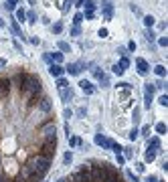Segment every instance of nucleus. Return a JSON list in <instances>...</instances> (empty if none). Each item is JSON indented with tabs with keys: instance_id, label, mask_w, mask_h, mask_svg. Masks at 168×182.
Here are the masks:
<instances>
[{
	"instance_id": "f257e3e1",
	"label": "nucleus",
	"mask_w": 168,
	"mask_h": 182,
	"mask_svg": "<svg viewBox=\"0 0 168 182\" xmlns=\"http://www.w3.org/2000/svg\"><path fill=\"white\" fill-rule=\"evenodd\" d=\"M20 89L28 95H37V93H40V81L37 77H33V75H27V79H24Z\"/></svg>"
},
{
	"instance_id": "f03ea898",
	"label": "nucleus",
	"mask_w": 168,
	"mask_h": 182,
	"mask_svg": "<svg viewBox=\"0 0 168 182\" xmlns=\"http://www.w3.org/2000/svg\"><path fill=\"white\" fill-rule=\"evenodd\" d=\"M43 158H47V160H51V156H55V142H45V146L40 148V152H39Z\"/></svg>"
},
{
	"instance_id": "7ed1b4c3",
	"label": "nucleus",
	"mask_w": 168,
	"mask_h": 182,
	"mask_svg": "<svg viewBox=\"0 0 168 182\" xmlns=\"http://www.w3.org/2000/svg\"><path fill=\"white\" fill-rule=\"evenodd\" d=\"M154 83H146L144 85V105L150 109V103H152V93H154Z\"/></svg>"
},
{
	"instance_id": "20e7f679",
	"label": "nucleus",
	"mask_w": 168,
	"mask_h": 182,
	"mask_svg": "<svg viewBox=\"0 0 168 182\" xmlns=\"http://www.w3.org/2000/svg\"><path fill=\"white\" fill-rule=\"evenodd\" d=\"M101 12H103V18L105 20H111V16H114V6H111L109 0H105V2L101 4Z\"/></svg>"
},
{
	"instance_id": "39448f33",
	"label": "nucleus",
	"mask_w": 168,
	"mask_h": 182,
	"mask_svg": "<svg viewBox=\"0 0 168 182\" xmlns=\"http://www.w3.org/2000/svg\"><path fill=\"white\" fill-rule=\"evenodd\" d=\"M43 136H45L49 142H55V126L53 123H47V126L43 128Z\"/></svg>"
},
{
	"instance_id": "423d86ee",
	"label": "nucleus",
	"mask_w": 168,
	"mask_h": 182,
	"mask_svg": "<svg viewBox=\"0 0 168 182\" xmlns=\"http://www.w3.org/2000/svg\"><path fill=\"white\" fill-rule=\"evenodd\" d=\"M95 144L101 146V148H111V140H108L105 136H101V134L95 136Z\"/></svg>"
},
{
	"instance_id": "0eeeda50",
	"label": "nucleus",
	"mask_w": 168,
	"mask_h": 182,
	"mask_svg": "<svg viewBox=\"0 0 168 182\" xmlns=\"http://www.w3.org/2000/svg\"><path fill=\"white\" fill-rule=\"evenodd\" d=\"M136 67H138V73H140V75H148V71H150L148 63H146L144 59H138V61H136Z\"/></svg>"
},
{
	"instance_id": "6e6552de",
	"label": "nucleus",
	"mask_w": 168,
	"mask_h": 182,
	"mask_svg": "<svg viewBox=\"0 0 168 182\" xmlns=\"http://www.w3.org/2000/svg\"><path fill=\"white\" fill-rule=\"evenodd\" d=\"M79 85H81V89H83V91H85L87 95H93V93H95V85L91 83V81H85V79H83Z\"/></svg>"
},
{
	"instance_id": "1a4fd4ad",
	"label": "nucleus",
	"mask_w": 168,
	"mask_h": 182,
	"mask_svg": "<svg viewBox=\"0 0 168 182\" xmlns=\"http://www.w3.org/2000/svg\"><path fill=\"white\" fill-rule=\"evenodd\" d=\"M63 71H65V69L61 67V65H57V63L49 67V73H51V75H55V77H61V75H63Z\"/></svg>"
},
{
	"instance_id": "9d476101",
	"label": "nucleus",
	"mask_w": 168,
	"mask_h": 182,
	"mask_svg": "<svg viewBox=\"0 0 168 182\" xmlns=\"http://www.w3.org/2000/svg\"><path fill=\"white\" fill-rule=\"evenodd\" d=\"M61 91V99L63 101H69L71 97H73V91H71V87H63V89H59Z\"/></svg>"
},
{
	"instance_id": "9b49d317",
	"label": "nucleus",
	"mask_w": 168,
	"mask_h": 182,
	"mask_svg": "<svg viewBox=\"0 0 168 182\" xmlns=\"http://www.w3.org/2000/svg\"><path fill=\"white\" fill-rule=\"evenodd\" d=\"M67 71L71 75H79L81 73V65H79V63H71V65L67 67Z\"/></svg>"
},
{
	"instance_id": "f8f14e48",
	"label": "nucleus",
	"mask_w": 168,
	"mask_h": 182,
	"mask_svg": "<svg viewBox=\"0 0 168 182\" xmlns=\"http://www.w3.org/2000/svg\"><path fill=\"white\" fill-rule=\"evenodd\" d=\"M154 158H156V150L154 148H148V150H146V154H144V160H146V162H152Z\"/></svg>"
},
{
	"instance_id": "ddd939ff",
	"label": "nucleus",
	"mask_w": 168,
	"mask_h": 182,
	"mask_svg": "<svg viewBox=\"0 0 168 182\" xmlns=\"http://www.w3.org/2000/svg\"><path fill=\"white\" fill-rule=\"evenodd\" d=\"M8 87H10V83H8L6 79H0V95H6Z\"/></svg>"
},
{
	"instance_id": "4468645a",
	"label": "nucleus",
	"mask_w": 168,
	"mask_h": 182,
	"mask_svg": "<svg viewBox=\"0 0 168 182\" xmlns=\"http://www.w3.org/2000/svg\"><path fill=\"white\" fill-rule=\"evenodd\" d=\"M24 79H27V75H24V73H18V75H14V77H12V81L16 83V85H18V87H22Z\"/></svg>"
},
{
	"instance_id": "2eb2a0df",
	"label": "nucleus",
	"mask_w": 168,
	"mask_h": 182,
	"mask_svg": "<svg viewBox=\"0 0 168 182\" xmlns=\"http://www.w3.org/2000/svg\"><path fill=\"white\" fill-rule=\"evenodd\" d=\"M12 33L16 34V37H20V39H24V34H22V28L18 27V22H16V20L12 22Z\"/></svg>"
},
{
	"instance_id": "dca6fc26",
	"label": "nucleus",
	"mask_w": 168,
	"mask_h": 182,
	"mask_svg": "<svg viewBox=\"0 0 168 182\" xmlns=\"http://www.w3.org/2000/svg\"><path fill=\"white\" fill-rule=\"evenodd\" d=\"M39 107L43 109V111H51V103H49V99H45V97H43V99L39 101Z\"/></svg>"
},
{
	"instance_id": "f3484780",
	"label": "nucleus",
	"mask_w": 168,
	"mask_h": 182,
	"mask_svg": "<svg viewBox=\"0 0 168 182\" xmlns=\"http://www.w3.org/2000/svg\"><path fill=\"white\" fill-rule=\"evenodd\" d=\"M154 73L158 75V77H166V67H164V65H156V67H154Z\"/></svg>"
},
{
	"instance_id": "a211bd4d",
	"label": "nucleus",
	"mask_w": 168,
	"mask_h": 182,
	"mask_svg": "<svg viewBox=\"0 0 168 182\" xmlns=\"http://www.w3.org/2000/svg\"><path fill=\"white\" fill-rule=\"evenodd\" d=\"M148 148L158 150V148H160V140H158V138H150V140H148Z\"/></svg>"
},
{
	"instance_id": "6ab92c4d",
	"label": "nucleus",
	"mask_w": 168,
	"mask_h": 182,
	"mask_svg": "<svg viewBox=\"0 0 168 182\" xmlns=\"http://www.w3.org/2000/svg\"><path fill=\"white\" fill-rule=\"evenodd\" d=\"M154 22H156V18H154V16H150V14H148V16H144V24H146L148 28H152V27H154Z\"/></svg>"
},
{
	"instance_id": "aec40b11",
	"label": "nucleus",
	"mask_w": 168,
	"mask_h": 182,
	"mask_svg": "<svg viewBox=\"0 0 168 182\" xmlns=\"http://www.w3.org/2000/svg\"><path fill=\"white\" fill-rule=\"evenodd\" d=\"M118 67H120L121 71H126V69L130 67V61L126 59V57H121V61H120V63H118Z\"/></svg>"
},
{
	"instance_id": "412c9836",
	"label": "nucleus",
	"mask_w": 168,
	"mask_h": 182,
	"mask_svg": "<svg viewBox=\"0 0 168 182\" xmlns=\"http://www.w3.org/2000/svg\"><path fill=\"white\" fill-rule=\"evenodd\" d=\"M156 132H158V134H166V123H162V121H160V123H156Z\"/></svg>"
},
{
	"instance_id": "4be33fe9",
	"label": "nucleus",
	"mask_w": 168,
	"mask_h": 182,
	"mask_svg": "<svg viewBox=\"0 0 168 182\" xmlns=\"http://www.w3.org/2000/svg\"><path fill=\"white\" fill-rule=\"evenodd\" d=\"M59 49L61 51H65V53H71V47H69V43H65V40H61L59 43Z\"/></svg>"
},
{
	"instance_id": "5701e85b",
	"label": "nucleus",
	"mask_w": 168,
	"mask_h": 182,
	"mask_svg": "<svg viewBox=\"0 0 168 182\" xmlns=\"http://www.w3.org/2000/svg\"><path fill=\"white\" fill-rule=\"evenodd\" d=\"M69 83H67V79H63V77H59V81H57V87L59 89H63V87H67Z\"/></svg>"
},
{
	"instance_id": "b1692460",
	"label": "nucleus",
	"mask_w": 168,
	"mask_h": 182,
	"mask_svg": "<svg viewBox=\"0 0 168 182\" xmlns=\"http://www.w3.org/2000/svg\"><path fill=\"white\" fill-rule=\"evenodd\" d=\"M73 22H75V27H79V24H81V22H83V14H75V18H73Z\"/></svg>"
},
{
	"instance_id": "393cba45",
	"label": "nucleus",
	"mask_w": 168,
	"mask_h": 182,
	"mask_svg": "<svg viewBox=\"0 0 168 182\" xmlns=\"http://www.w3.org/2000/svg\"><path fill=\"white\" fill-rule=\"evenodd\" d=\"M61 30H63V24H61V22H55V24H53V33H55V34H59Z\"/></svg>"
},
{
	"instance_id": "a878e982",
	"label": "nucleus",
	"mask_w": 168,
	"mask_h": 182,
	"mask_svg": "<svg viewBox=\"0 0 168 182\" xmlns=\"http://www.w3.org/2000/svg\"><path fill=\"white\" fill-rule=\"evenodd\" d=\"M16 4H18V0H8V2H6V8H8V10H14V6H16Z\"/></svg>"
},
{
	"instance_id": "bb28decb",
	"label": "nucleus",
	"mask_w": 168,
	"mask_h": 182,
	"mask_svg": "<svg viewBox=\"0 0 168 182\" xmlns=\"http://www.w3.org/2000/svg\"><path fill=\"white\" fill-rule=\"evenodd\" d=\"M16 18H18V20H24V18H27V14H24V10H22V8H18V10H16Z\"/></svg>"
},
{
	"instance_id": "cd10ccee",
	"label": "nucleus",
	"mask_w": 168,
	"mask_h": 182,
	"mask_svg": "<svg viewBox=\"0 0 168 182\" xmlns=\"http://www.w3.org/2000/svg\"><path fill=\"white\" fill-rule=\"evenodd\" d=\"M69 144H71V146H81V140L73 136V138H69Z\"/></svg>"
},
{
	"instance_id": "c85d7f7f",
	"label": "nucleus",
	"mask_w": 168,
	"mask_h": 182,
	"mask_svg": "<svg viewBox=\"0 0 168 182\" xmlns=\"http://www.w3.org/2000/svg\"><path fill=\"white\" fill-rule=\"evenodd\" d=\"M71 160H73V154H71V152H67V154L63 156V162H65V164H71Z\"/></svg>"
},
{
	"instance_id": "c756f323",
	"label": "nucleus",
	"mask_w": 168,
	"mask_h": 182,
	"mask_svg": "<svg viewBox=\"0 0 168 182\" xmlns=\"http://www.w3.org/2000/svg\"><path fill=\"white\" fill-rule=\"evenodd\" d=\"M95 16V10H85V14H83V18H87V20H91Z\"/></svg>"
},
{
	"instance_id": "7c9ffc66",
	"label": "nucleus",
	"mask_w": 168,
	"mask_h": 182,
	"mask_svg": "<svg viewBox=\"0 0 168 182\" xmlns=\"http://www.w3.org/2000/svg\"><path fill=\"white\" fill-rule=\"evenodd\" d=\"M158 103H160V105H168V95H166V93H164V95H160Z\"/></svg>"
},
{
	"instance_id": "2f4dec72",
	"label": "nucleus",
	"mask_w": 168,
	"mask_h": 182,
	"mask_svg": "<svg viewBox=\"0 0 168 182\" xmlns=\"http://www.w3.org/2000/svg\"><path fill=\"white\" fill-rule=\"evenodd\" d=\"M73 2L75 0H65V2H63V10H69V8L73 6Z\"/></svg>"
},
{
	"instance_id": "473e14b6",
	"label": "nucleus",
	"mask_w": 168,
	"mask_h": 182,
	"mask_svg": "<svg viewBox=\"0 0 168 182\" xmlns=\"http://www.w3.org/2000/svg\"><path fill=\"white\" fill-rule=\"evenodd\" d=\"M53 61L57 63V65H59L61 61H63V55H61V53H53Z\"/></svg>"
},
{
	"instance_id": "72a5a7b5",
	"label": "nucleus",
	"mask_w": 168,
	"mask_h": 182,
	"mask_svg": "<svg viewBox=\"0 0 168 182\" xmlns=\"http://www.w3.org/2000/svg\"><path fill=\"white\" fill-rule=\"evenodd\" d=\"M111 148H114V152H115V154H121V150H124V148L120 146V144H114V142H111Z\"/></svg>"
},
{
	"instance_id": "f704fd0d",
	"label": "nucleus",
	"mask_w": 168,
	"mask_h": 182,
	"mask_svg": "<svg viewBox=\"0 0 168 182\" xmlns=\"http://www.w3.org/2000/svg\"><path fill=\"white\" fill-rule=\"evenodd\" d=\"M138 134H142V136H150V126H144V128H142V132H138Z\"/></svg>"
},
{
	"instance_id": "c9c22d12",
	"label": "nucleus",
	"mask_w": 168,
	"mask_h": 182,
	"mask_svg": "<svg viewBox=\"0 0 168 182\" xmlns=\"http://www.w3.org/2000/svg\"><path fill=\"white\" fill-rule=\"evenodd\" d=\"M128 176H130V180H132V182H140V180H138V176H136L132 170H128Z\"/></svg>"
},
{
	"instance_id": "e433bc0d",
	"label": "nucleus",
	"mask_w": 168,
	"mask_h": 182,
	"mask_svg": "<svg viewBox=\"0 0 168 182\" xmlns=\"http://www.w3.org/2000/svg\"><path fill=\"white\" fill-rule=\"evenodd\" d=\"M146 39H148V43H152V40L156 39V34L152 33V30H148V33H146Z\"/></svg>"
},
{
	"instance_id": "4c0bfd02",
	"label": "nucleus",
	"mask_w": 168,
	"mask_h": 182,
	"mask_svg": "<svg viewBox=\"0 0 168 182\" xmlns=\"http://www.w3.org/2000/svg\"><path fill=\"white\" fill-rule=\"evenodd\" d=\"M138 136H140V134H138V129H132V132H130V140L134 142L136 138H138Z\"/></svg>"
},
{
	"instance_id": "58836bf2",
	"label": "nucleus",
	"mask_w": 168,
	"mask_h": 182,
	"mask_svg": "<svg viewBox=\"0 0 168 182\" xmlns=\"http://www.w3.org/2000/svg\"><path fill=\"white\" fill-rule=\"evenodd\" d=\"M27 18H28V22H34V18H37V14H34L33 10H31V12L27 14Z\"/></svg>"
},
{
	"instance_id": "ea45409f",
	"label": "nucleus",
	"mask_w": 168,
	"mask_h": 182,
	"mask_svg": "<svg viewBox=\"0 0 168 182\" xmlns=\"http://www.w3.org/2000/svg\"><path fill=\"white\" fill-rule=\"evenodd\" d=\"M138 120H140V109L136 107L134 109V123H138Z\"/></svg>"
},
{
	"instance_id": "a19ab883",
	"label": "nucleus",
	"mask_w": 168,
	"mask_h": 182,
	"mask_svg": "<svg viewBox=\"0 0 168 182\" xmlns=\"http://www.w3.org/2000/svg\"><path fill=\"white\" fill-rule=\"evenodd\" d=\"M124 150H126V154H124V158H126V160H130V158L134 156V154H132V150H130V148H124Z\"/></svg>"
},
{
	"instance_id": "79ce46f5",
	"label": "nucleus",
	"mask_w": 168,
	"mask_h": 182,
	"mask_svg": "<svg viewBox=\"0 0 168 182\" xmlns=\"http://www.w3.org/2000/svg\"><path fill=\"white\" fill-rule=\"evenodd\" d=\"M85 6H87V10H95V4L91 2V0H87V2H85Z\"/></svg>"
},
{
	"instance_id": "37998d69",
	"label": "nucleus",
	"mask_w": 168,
	"mask_h": 182,
	"mask_svg": "<svg viewBox=\"0 0 168 182\" xmlns=\"http://www.w3.org/2000/svg\"><path fill=\"white\" fill-rule=\"evenodd\" d=\"M158 45H160V47H166V45H168V40L162 37V39H158Z\"/></svg>"
},
{
	"instance_id": "c03bdc74",
	"label": "nucleus",
	"mask_w": 168,
	"mask_h": 182,
	"mask_svg": "<svg viewBox=\"0 0 168 182\" xmlns=\"http://www.w3.org/2000/svg\"><path fill=\"white\" fill-rule=\"evenodd\" d=\"M114 73H115V75H124V71H121L118 65H114Z\"/></svg>"
},
{
	"instance_id": "a18cd8bd",
	"label": "nucleus",
	"mask_w": 168,
	"mask_h": 182,
	"mask_svg": "<svg viewBox=\"0 0 168 182\" xmlns=\"http://www.w3.org/2000/svg\"><path fill=\"white\" fill-rule=\"evenodd\" d=\"M118 87H121V89H126V87H130V83H126V81H120V83H118Z\"/></svg>"
},
{
	"instance_id": "49530a36",
	"label": "nucleus",
	"mask_w": 168,
	"mask_h": 182,
	"mask_svg": "<svg viewBox=\"0 0 168 182\" xmlns=\"http://www.w3.org/2000/svg\"><path fill=\"white\" fill-rule=\"evenodd\" d=\"M128 49H130V51H136V43H134V40H130V43H128Z\"/></svg>"
},
{
	"instance_id": "de8ad7c7",
	"label": "nucleus",
	"mask_w": 168,
	"mask_h": 182,
	"mask_svg": "<svg viewBox=\"0 0 168 182\" xmlns=\"http://www.w3.org/2000/svg\"><path fill=\"white\" fill-rule=\"evenodd\" d=\"M115 156H118V164H124V162H126V158H124L121 154H115Z\"/></svg>"
},
{
	"instance_id": "09e8293b",
	"label": "nucleus",
	"mask_w": 168,
	"mask_h": 182,
	"mask_svg": "<svg viewBox=\"0 0 168 182\" xmlns=\"http://www.w3.org/2000/svg\"><path fill=\"white\" fill-rule=\"evenodd\" d=\"M146 182H158V178L156 176H146Z\"/></svg>"
},
{
	"instance_id": "8fccbe9b",
	"label": "nucleus",
	"mask_w": 168,
	"mask_h": 182,
	"mask_svg": "<svg viewBox=\"0 0 168 182\" xmlns=\"http://www.w3.org/2000/svg\"><path fill=\"white\" fill-rule=\"evenodd\" d=\"M81 33V28L79 27H73V30H71V34H75V37H77V34Z\"/></svg>"
},
{
	"instance_id": "3c124183",
	"label": "nucleus",
	"mask_w": 168,
	"mask_h": 182,
	"mask_svg": "<svg viewBox=\"0 0 168 182\" xmlns=\"http://www.w3.org/2000/svg\"><path fill=\"white\" fill-rule=\"evenodd\" d=\"M99 37H108V28H99Z\"/></svg>"
},
{
	"instance_id": "603ef678",
	"label": "nucleus",
	"mask_w": 168,
	"mask_h": 182,
	"mask_svg": "<svg viewBox=\"0 0 168 182\" xmlns=\"http://www.w3.org/2000/svg\"><path fill=\"white\" fill-rule=\"evenodd\" d=\"M2 67H6V61H4V59H0V69H2Z\"/></svg>"
},
{
	"instance_id": "864d4df0",
	"label": "nucleus",
	"mask_w": 168,
	"mask_h": 182,
	"mask_svg": "<svg viewBox=\"0 0 168 182\" xmlns=\"http://www.w3.org/2000/svg\"><path fill=\"white\" fill-rule=\"evenodd\" d=\"M2 27H4V20H2V18H0V28H2Z\"/></svg>"
},
{
	"instance_id": "5fc2aeb1",
	"label": "nucleus",
	"mask_w": 168,
	"mask_h": 182,
	"mask_svg": "<svg viewBox=\"0 0 168 182\" xmlns=\"http://www.w3.org/2000/svg\"><path fill=\"white\" fill-rule=\"evenodd\" d=\"M158 182H160V180H158Z\"/></svg>"
}]
</instances>
